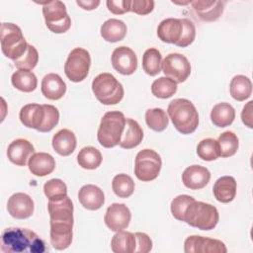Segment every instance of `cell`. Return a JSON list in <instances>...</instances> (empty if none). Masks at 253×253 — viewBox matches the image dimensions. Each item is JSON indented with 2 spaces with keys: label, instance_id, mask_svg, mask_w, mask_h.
<instances>
[{
  "label": "cell",
  "instance_id": "cell-31",
  "mask_svg": "<svg viewBox=\"0 0 253 253\" xmlns=\"http://www.w3.org/2000/svg\"><path fill=\"white\" fill-rule=\"evenodd\" d=\"M11 82L13 86L22 92H32L37 88L38 79L34 72L29 70H20L12 74Z\"/></svg>",
  "mask_w": 253,
  "mask_h": 253
},
{
  "label": "cell",
  "instance_id": "cell-9",
  "mask_svg": "<svg viewBox=\"0 0 253 253\" xmlns=\"http://www.w3.org/2000/svg\"><path fill=\"white\" fill-rule=\"evenodd\" d=\"M162 161L160 155L152 149L140 150L135 157L134 174L142 182L156 179L160 173Z\"/></svg>",
  "mask_w": 253,
  "mask_h": 253
},
{
  "label": "cell",
  "instance_id": "cell-35",
  "mask_svg": "<svg viewBox=\"0 0 253 253\" xmlns=\"http://www.w3.org/2000/svg\"><path fill=\"white\" fill-rule=\"evenodd\" d=\"M219 148V156L230 157L234 155L238 149L239 142L237 135L232 131H224L216 140Z\"/></svg>",
  "mask_w": 253,
  "mask_h": 253
},
{
  "label": "cell",
  "instance_id": "cell-11",
  "mask_svg": "<svg viewBox=\"0 0 253 253\" xmlns=\"http://www.w3.org/2000/svg\"><path fill=\"white\" fill-rule=\"evenodd\" d=\"M162 70L166 77L176 83L184 82L191 74V64L187 57L180 53H169L162 61Z\"/></svg>",
  "mask_w": 253,
  "mask_h": 253
},
{
  "label": "cell",
  "instance_id": "cell-44",
  "mask_svg": "<svg viewBox=\"0 0 253 253\" xmlns=\"http://www.w3.org/2000/svg\"><path fill=\"white\" fill-rule=\"evenodd\" d=\"M110 12L122 15L130 11V0H108L106 2Z\"/></svg>",
  "mask_w": 253,
  "mask_h": 253
},
{
  "label": "cell",
  "instance_id": "cell-36",
  "mask_svg": "<svg viewBox=\"0 0 253 253\" xmlns=\"http://www.w3.org/2000/svg\"><path fill=\"white\" fill-rule=\"evenodd\" d=\"M112 188L119 198H128L134 191V182L130 176L121 173L114 177Z\"/></svg>",
  "mask_w": 253,
  "mask_h": 253
},
{
  "label": "cell",
  "instance_id": "cell-19",
  "mask_svg": "<svg viewBox=\"0 0 253 253\" xmlns=\"http://www.w3.org/2000/svg\"><path fill=\"white\" fill-rule=\"evenodd\" d=\"M196 15L202 20L206 22H213L217 20L223 12L224 2L213 0H197L191 1L190 3Z\"/></svg>",
  "mask_w": 253,
  "mask_h": 253
},
{
  "label": "cell",
  "instance_id": "cell-3",
  "mask_svg": "<svg viewBox=\"0 0 253 253\" xmlns=\"http://www.w3.org/2000/svg\"><path fill=\"white\" fill-rule=\"evenodd\" d=\"M167 113L176 127L182 134L194 132L199 125V114L194 104L183 98L174 99L167 108Z\"/></svg>",
  "mask_w": 253,
  "mask_h": 253
},
{
  "label": "cell",
  "instance_id": "cell-42",
  "mask_svg": "<svg viewBox=\"0 0 253 253\" xmlns=\"http://www.w3.org/2000/svg\"><path fill=\"white\" fill-rule=\"evenodd\" d=\"M182 22H183V26H184L183 34H182L180 41L176 43V45L180 46V47H186L194 42L195 37H196V28H195V25L193 24V22L187 18L182 19Z\"/></svg>",
  "mask_w": 253,
  "mask_h": 253
},
{
  "label": "cell",
  "instance_id": "cell-34",
  "mask_svg": "<svg viewBox=\"0 0 253 253\" xmlns=\"http://www.w3.org/2000/svg\"><path fill=\"white\" fill-rule=\"evenodd\" d=\"M151 92L160 99L170 98L177 92V83L169 77H159L151 84Z\"/></svg>",
  "mask_w": 253,
  "mask_h": 253
},
{
  "label": "cell",
  "instance_id": "cell-18",
  "mask_svg": "<svg viewBox=\"0 0 253 253\" xmlns=\"http://www.w3.org/2000/svg\"><path fill=\"white\" fill-rule=\"evenodd\" d=\"M211 179V173L208 168L201 165H191L187 167L182 174L183 184L191 190H200L206 187Z\"/></svg>",
  "mask_w": 253,
  "mask_h": 253
},
{
  "label": "cell",
  "instance_id": "cell-21",
  "mask_svg": "<svg viewBox=\"0 0 253 253\" xmlns=\"http://www.w3.org/2000/svg\"><path fill=\"white\" fill-rule=\"evenodd\" d=\"M78 200L80 204L87 210H99L105 203L103 191L95 185H84L78 192Z\"/></svg>",
  "mask_w": 253,
  "mask_h": 253
},
{
  "label": "cell",
  "instance_id": "cell-38",
  "mask_svg": "<svg viewBox=\"0 0 253 253\" xmlns=\"http://www.w3.org/2000/svg\"><path fill=\"white\" fill-rule=\"evenodd\" d=\"M198 156L205 161H212L219 157L218 143L213 138H206L199 142L197 146Z\"/></svg>",
  "mask_w": 253,
  "mask_h": 253
},
{
  "label": "cell",
  "instance_id": "cell-7",
  "mask_svg": "<svg viewBox=\"0 0 253 253\" xmlns=\"http://www.w3.org/2000/svg\"><path fill=\"white\" fill-rule=\"evenodd\" d=\"M26 42L21 29L13 23L1 24V50L13 61L20 58L27 50Z\"/></svg>",
  "mask_w": 253,
  "mask_h": 253
},
{
  "label": "cell",
  "instance_id": "cell-47",
  "mask_svg": "<svg viewBox=\"0 0 253 253\" xmlns=\"http://www.w3.org/2000/svg\"><path fill=\"white\" fill-rule=\"evenodd\" d=\"M76 4L84 10H94L99 6L100 1L99 0H87V1L77 0Z\"/></svg>",
  "mask_w": 253,
  "mask_h": 253
},
{
  "label": "cell",
  "instance_id": "cell-1",
  "mask_svg": "<svg viewBox=\"0 0 253 253\" xmlns=\"http://www.w3.org/2000/svg\"><path fill=\"white\" fill-rule=\"evenodd\" d=\"M1 251L4 253H42L44 241L28 228L8 227L1 235Z\"/></svg>",
  "mask_w": 253,
  "mask_h": 253
},
{
  "label": "cell",
  "instance_id": "cell-26",
  "mask_svg": "<svg viewBox=\"0 0 253 253\" xmlns=\"http://www.w3.org/2000/svg\"><path fill=\"white\" fill-rule=\"evenodd\" d=\"M216 201L220 203H229L233 201L236 195V181L232 176H222L218 178L212 188Z\"/></svg>",
  "mask_w": 253,
  "mask_h": 253
},
{
  "label": "cell",
  "instance_id": "cell-45",
  "mask_svg": "<svg viewBox=\"0 0 253 253\" xmlns=\"http://www.w3.org/2000/svg\"><path fill=\"white\" fill-rule=\"evenodd\" d=\"M136 239V247L134 252L138 253H147L152 249V241L150 237L143 232L134 233Z\"/></svg>",
  "mask_w": 253,
  "mask_h": 253
},
{
  "label": "cell",
  "instance_id": "cell-22",
  "mask_svg": "<svg viewBox=\"0 0 253 253\" xmlns=\"http://www.w3.org/2000/svg\"><path fill=\"white\" fill-rule=\"evenodd\" d=\"M66 92V84L56 73H48L42 80V93L49 100H58Z\"/></svg>",
  "mask_w": 253,
  "mask_h": 253
},
{
  "label": "cell",
  "instance_id": "cell-6",
  "mask_svg": "<svg viewBox=\"0 0 253 253\" xmlns=\"http://www.w3.org/2000/svg\"><path fill=\"white\" fill-rule=\"evenodd\" d=\"M92 91L103 105H116L124 97V87L114 75L108 72L97 75L92 82Z\"/></svg>",
  "mask_w": 253,
  "mask_h": 253
},
{
  "label": "cell",
  "instance_id": "cell-8",
  "mask_svg": "<svg viewBox=\"0 0 253 253\" xmlns=\"http://www.w3.org/2000/svg\"><path fill=\"white\" fill-rule=\"evenodd\" d=\"M42 4V14L45 25L52 33L63 34L67 32L71 26V19L67 14L66 7L59 0L48 1Z\"/></svg>",
  "mask_w": 253,
  "mask_h": 253
},
{
  "label": "cell",
  "instance_id": "cell-39",
  "mask_svg": "<svg viewBox=\"0 0 253 253\" xmlns=\"http://www.w3.org/2000/svg\"><path fill=\"white\" fill-rule=\"evenodd\" d=\"M43 192L48 201H58L67 196V186L60 179H50L44 183Z\"/></svg>",
  "mask_w": 253,
  "mask_h": 253
},
{
  "label": "cell",
  "instance_id": "cell-5",
  "mask_svg": "<svg viewBox=\"0 0 253 253\" xmlns=\"http://www.w3.org/2000/svg\"><path fill=\"white\" fill-rule=\"evenodd\" d=\"M126 118L122 112H107L101 119L97 132L99 143L106 148H111L119 144L126 126Z\"/></svg>",
  "mask_w": 253,
  "mask_h": 253
},
{
  "label": "cell",
  "instance_id": "cell-24",
  "mask_svg": "<svg viewBox=\"0 0 253 253\" xmlns=\"http://www.w3.org/2000/svg\"><path fill=\"white\" fill-rule=\"evenodd\" d=\"M143 138V131L138 123L132 119L126 120V126L119 145L125 149H131L140 144Z\"/></svg>",
  "mask_w": 253,
  "mask_h": 253
},
{
  "label": "cell",
  "instance_id": "cell-30",
  "mask_svg": "<svg viewBox=\"0 0 253 253\" xmlns=\"http://www.w3.org/2000/svg\"><path fill=\"white\" fill-rule=\"evenodd\" d=\"M229 91L233 99L244 101L251 96L252 83L248 77L244 75H236L230 81Z\"/></svg>",
  "mask_w": 253,
  "mask_h": 253
},
{
  "label": "cell",
  "instance_id": "cell-23",
  "mask_svg": "<svg viewBox=\"0 0 253 253\" xmlns=\"http://www.w3.org/2000/svg\"><path fill=\"white\" fill-rule=\"evenodd\" d=\"M28 166L32 174L39 177H43L50 174L54 170L55 160L48 153L37 152L30 157Z\"/></svg>",
  "mask_w": 253,
  "mask_h": 253
},
{
  "label": "cell",
  "instance_id": "cell-41",
  "mask_svg": "<svg viewBox=\"0 0 253 253\" xmlns=\"http://www.w3.org/2000/svg\"><path fill=\"white\" fill-rule=\"evenodd\" d=\"M194 200L193 197L189 195H179L176 198H174L171 202V212L172 215L180 220L183 221L184 212L188 207V205Z\"/></svg>",
  "mask_w": 253,
  "mask_h": 253
},
{
  "label": "cell",
  "instance_id": "cell-28",
  "mask_svg": "<svg viewBox=\"0 0 253 253\" xmlns=\"http://www.w3.org/2000/svg\"><path fill=\"white\" fill-rule=\"evenodd\" d=\"M235 119L234 108L226 102H221L213 106L211 112V120L212 124L218 127L230 126Z\"/></svg>",
  "mask_w": 253,
  "mask_h": 253
},
{
  "label": "cell",
  "instance_id": "cell-25",
  "mask_svg": "<svg viewBox=\"0 0 253 253\" xmlns=\"http://www.w3.org/2000/svg\"><path fill=\"white\" fill-rule=\"evenodd\" d=\"M51 143L56 153L62 156H68L75 150L76 136L70 129L62 128L53 135Z\"/></svg>",
  "mask_w": 253,
  "mask_h": 253
},
{
  "label": "cell",
  "instance_id": "cell-27",
  "mask_svg": "<svg viewBox=\"0 0 253 253\" xmlns=\"http://www.w3.org/2000/svg\"><path fill=\"white\" fill-rule=\"evenodd\" d=\"M126 25L118 19H109L101 26V37L109 42L122 41L126 35Z\"/></svg>",
  "mask_w": 253,
  "mask_h": 253
},
{
  "label": "cell",
  "instance_id": "cell-16",
  "mask_svg": "<svg viewBox=\"0 0 253 253\" xmlns=\"http://www.w3.org/2000/svg\"><path fill=\"white\" fill-rule=\"evenodd\" d=\"M73 222L50 221V243L56 250L68 248L72 242Z\"/></svg>",
  "mask_w": 253,
  "mask_h": 253
},
{
  "label": "cell",
  "instance_id": "cell-32",
  "mask_svg": "<svg viewBox=\"0 0 253 253\" xmlns=\"http://www.w3.org/2000/svg\"><path fill=\"white\" fill-rule=\"evenodd\" d=\"M77 162L82 168L93 170L101 165L102 154L93 146H85L79 151L77 155Z\"/></svg>",
  "mask_w": 253,
  "mask_h": 253
},
{
  "label": "cell",
  "instance_id": "cell-29",
  "mask_svg": "<svg viewBox=\"0 0 253 253\" xmlns=\"http://www.w3.org/2000/svg\"><path fill=\"white\" fill-rule=\"evenodd\" d=\"M135 247V236L129 231H117L111 240V248L115 253H132Z\"/></svg>",
  "mask_w": 253,
  "mask_h": 253
},
{
  "label": "cell",
  "instance_id": "cell-2",
  "mask_svg": "<svg viewBox=\"0 0 253 253\" xmlns=\"http://www.w3.org/2000/svg\"><path fill=\"white\" fill-rule=\"evenodd\" d=\"M19 117L25 126L35 128L41 132H47L58 124L59 112L52 105L32 103L21 109Z\"/></svg>",
  "mask_w": 253,
  "mask_h": 253
},
{
  "label": "cell",
  "instance_id": "cell-14",
  "mask_svg": "<svg viewBox=\"0 0 253 253\" xmlns=\"http://www.w3.org/2000/svg\"><path fill=\"white\" fill-rule=\"evenodd\" d=\"M130 218V211L125 204L114 203L108 207L104 221L112 231H120L128 226Z\"/></svg>",
  "mask_w": 253,
  "mask_h": 253
},
{
  "label": "cell",
  "instance_id": "cell-43",
  "mask_svg": "<svg viewBox=\"0 0 253 253\" xmlns=\"http://www.w3.org/2000/svg\"><path fill=\"white\" fill-rule=\"evenodd\" d=\"M154 1L152 0H132L130 1V11L138 15H147L152 12Z\"/></svg>",
  "mask_w": 253,
  "mask_h": 253
},
{
  "label": "cell",
  "instance_id": "cell-37",
  "mask_svg": "<svg viewBox=\"0 0 253 253\" xmlns=\"http://www.w3.org/2000/svg\"><path fill=\"white\" fill-rule=\"evenodd\" d=\"M145 122L151 129L155 131H162L168 126V117L164 110L160 108L148 109L145 112Z\"/></svg>",
  "mask_w": 253,
  "mask_h": 253
},
{
  "label": "cell",
  "instance_id": "cell-46",
  "mask_svg": "<svg viewBox=\"0 0 253 253\" xmlns=\"http://www.w3.org/2000/svg\"><path fill=\"white\" fill-rule=\"evenodd\" d=\"M252 105H253V101H249L243 107V110L241 113V119H242L243 124L250 128L253 127V126H252Z\"/></svg>",
  "mask_w": 253,
  "mask_h": 253
},
{
  "label": "cell",
  "instance_id": "cell-40",
  "mask_svg": "<svg viewBox=\"0 0 253 253\" xmlns=\"http://www.w3.org/2000/svg\"><path fill=\"white\" fill-rule=\"evenodd\" d=\"M39 61V53L36 47L28 43L26 52L18 59L14 60V65L20 70H33Z\"/></svg>",
  "mask_w": 253,
  "mask_h": 253
},
{
  "label": "cell",
  "instance_id": "cell-12",
  "mask_svg": "<svg viewBox=\"0 0 253 253\" xmlns=\"http://www.w3.org/2000/svg\"><path fill=\"white\" fill-rule=\"evenodd\" d=\"M186 253H226L225 244L218 240L200 235H191L184 242Z\"/></svg>",
  "mask_w": 253,
  "mask_h": 253
},
{
  "label": "cell",
  "instance_id": "cell-33",
  "mask_svg": "<svg viewBox=\"0 0 253 253\" xmlns=\"http://www.w3.org/2000/svg\"><path fill=\"white\" fill-rule=\"evenodd\" d=\"M162 56L158 49L150 47L146 49L142 56V68L146 74L155 76L161 71Z\"/></svg>",
  "mask_w": 253,
  "mask_h": 253
},
{
  "label": "cell",
  "instance_id": "cell-20",
  "mask_svg": "<svg viewBox=\"0 0 253 253\" xmlns=\"http://www.w3.org/2000/svg\"><path fill=\"white\" fill-rule=\"evenodd\" d=\"M183 22L182 19L167 18L160 22L157 27L158 38L167 43H176L180 41L183 34Z\"/></svg>",
  "mask_w": 253,
  "mask_h": 253
},
{
  "label": "cell",
  "instance_id": "cell-17",
  "mask_svg": "<svg viewBox=\"0 0 253 253\" xmlns=\"http://www.w3.org/2000/svg\"><path fill=\"white\" fill-rule=\"evenodd\" d=\"M34 153V145L24 138H17L13 140L7 148L8 159L18 166H25L28 159H30Z\"/></svg>",
  "mask_w": 253,
  "mask_h": 253
},
{
  "label": "cell",
  "instance_id": "cell-13",
  "mask_svg": "<svg viewBox=\"0 0 253 253\" xmlns=\"http://www.w3.org/2000/svg\"><path fill=\"white\" fill-rule=\"evenodd\" d=\"M111 60L114 69L123 75H131L137 68L136 54L126 45L116 47L112 53Z\"/></svg>",
  "mask_w": 253,
  "mask_h": 253
},
{
  "label": "cell",
  "instance_id": "cell-4",
  "mask_svg": "<svg viewBox=\"0 0 253 253\" xmlns=\"http://www.w3.org/2000/svg\"><path fill=\"white\" fill-rule=\"evenodd\" d=\"M218 219V211L214 206L195 199L188 205L183 217V221L201 230L213 229Z\"/></svg>",
  "mask_w": 253,
  "mask_h": 253
},
{
  "label": "cell",
  "instance_id": "cell-15",
  "mask_svg": "<svg viewBox=\"0 0 253 253\" xmlns=\"http://www.w3.org/2000/svg\"><path fill=\"white\" fill-rule=\"evenodd\" d=\"M7 211L14 218H28L34 212V201L25 193L13 194L8 200Z\"/></svg>",
  "mask_w": 253,
  "mask_h": 253
},
{
  "label": "cell",
  "instance_id": "cell-10",
  "mask_svg": "<svg viewBox=\"0 0 253 253\" xmlns=\"http://www.w3.org/2000/svg\"><path fill=\"white\" fill-rule=\"evenodd\" d=\"M90 65V53L82 47H75L65 61L64 73L70 81L80 82L87 77Z\"/></svg>",
  "mask_w": 253,
  "mask_h": 253
}]
</instances>
